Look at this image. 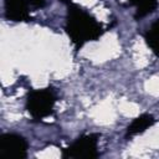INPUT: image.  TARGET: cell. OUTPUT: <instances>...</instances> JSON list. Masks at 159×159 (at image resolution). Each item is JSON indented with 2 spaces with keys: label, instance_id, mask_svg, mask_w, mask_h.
<instances>
[{
  "label": "cell",
  "instance_id": "6da1fadb",
  "mask_svg": "<svg viewBox=\"0 0 159 159\" xmlns=\"http://www.w3.org/2000/svg\"><path fill=\"white\" fill-rule=\"evenodd\" d=\"M65 30L76 48H80L88 41L98 40L104 31L93 16L72 2L68 5Z\"/></svg>",
  "mask_w": 159,
  "mask_h": 159
},
{
  "label": "cell",
  "instance_id": "7a4b0ae2",
  "mask_svg": "<svg viewBox=\"0 0 159 159\" xmlns=\"http://www.w3.org/2000/svg\"><path fill=\"white\" fill-rule=\"evenodd\" d=\"M56 101H57V94L52 87H47L42 89H32L27 94L26 109L34 119L41 120L46 117H50L53 113V107Z\"/></svg>",
  "mask_w": 159,
  "mask_h": 159
},
{
  "label": "cell",
  "instance_id": "3957f363",
  "mask_svg": "<svg viewBox=\"0 0 159 159\" xmlns=\"http://www.w3.org/2000/svg\"><path fill=\"white\" fill-rule=\"evenodd\" d=\"M98 139L99 134H83L78 137L68 148L63 149L62 158L75 159H94L98 158Z\"/></svg>",
  "mask_w": 159,
  "mask_h": 159
},
{
  "label": "cell",
  "instance_id": "277c9868",
  "mask_svg": "<svg viewBox=\"0 0 159 159\" xmlns=\"http://www.w3.org/2000/svg\"><path fill=\"white\" fill-rule=\"evenodd\" d=\"M26 139L15 133H4L0 137V155L4 158L22 159L27 157Z\"/></svg>",
  "mask_w": 159,
  "mask_h": 159
},
{
  "label": "cell",
  "instance_id": "5b68a950",
  "mask_svg": "<svg viewBox=\"0 0 159 159\" xmlns=\"http://www.w3.org/2000/svg\"><path fill=\"white\" fill-rule=\"evenodd\" d=\"M29 0H5V17L14 22L29 21L30 10Z\"/></svg>",
  "mask_w": 159,
  "mask_h": 159
},
{
  "label": "cell",
  "instance_id": "8992f818",
  "mask_svg": "<svg viewBox=\"0 0 159 159\" xmlns=\"http://www.w3.org/2000/svg\"><path fill=\"white\" fill-rule=\"evenodd\" d=\"M155 123V119L152 114L144 113L139 117H137L135 119H133V122L128 125L127 128V137H133L137 134H140L143 132H145L148 128H150L153 124Z\"/></svg>",
  "mask_w": 159,
  "mask_h": 159
},
{
  "label": "cell",
  "instance_id": "52a82bcc",
  "mask_svg": "<svg viewBox=\"0 0 159 159\" xmlns=\"http://www.w3.org/2000/svg\"><path fill=\"white\" fill-rule=\"evenodd\" d=\"M128 1L137 7V11L134 14L135 19H142L152 14L158 6V0H128Z\"/></svg>",
  "mask_w": 159,
  "mask_h": 159
},
{
  "label": "cell",
  "instance_id": "ba28073f",
  "mask_svg": "<svg viewBox=\"0 0 159 159\" xmlns=\"http://www.w3.org/2000/svg\"><path fill=\"white\" fill-rule=\"evenodd\" d=\"M145 41L150 50L159 56V19L155 20L145 32Z\"/></svg>",
  "mask_w": 159,
  "mask_h": 159
},
{
  "label": "cell",
  "instance_id": "9c48e42d",
  "mask_svg": "<svg viewBox=\"0 0 159 159\" xmlns=\"http://www.w3.org/2000/svg\"><path fill=\"white\" fill-rule=\"evenodd\" d=\"M30 6L34 9H41L46 5V0H29Z\"/></svg>",
  "mask_w": 159,
  "mask_h": 159
},
{
  "label": "cell",
  "instance_id": "30bf717a",
  "mask_svg": "<svg viewBox=\"0 0 159 159\" xmlns=\"http://www.w3.org/2000/svg\"><path fill=\"white\" fill-rule=\"evenodd\" d=\"M62 2H65V4H67V5H70L71 4V0H61Z\"/></svg>",
  "mask_w": 159,
  "mask_h": 159
}]
</instances>
